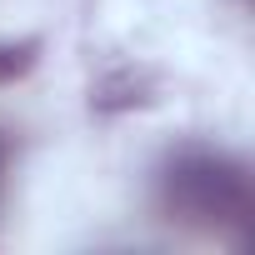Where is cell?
I'll return each instance as SVG.
<instances>
[{
    "label": "cell",
    "instance_id": "6da1fadb",
    "mask_svg": "<svg viewBox=\"0 0 255 255\" xmlns=\"http://www.w3.org/2000/svg\"><path fill=\"white\" fill-rule=\"evenodd\" d=\"M160 205L170 210V220L215 230V225H230V220L250 215V175H245L240 160L190 145V150L165 160Z\"/></svg>",
    "mask_w": 255,
    "mask_h": 255
},
{
    "label": "cell",
    "instance_id": "7a4b0ae2",
    "mask_svg": "<svg viewBox=\"0 0 255 255\" xmlns=\"http://www.w3.org/2000/svg\"><path fill=\"white\" fill-rule=\"evenodd\" d=\"M30 50H35V45H0V80H5V75H20V70L30 65Z\"/></svg>",
    "mask_w": 255,
    "mask_h": 255
},
{
    "label": "cell",
    "instance_id": "3957f363",
    "mask_svg": "<svg viewBox=\"0 0 255 255\" xmlns=\"http://www.w3.org/2000/svg\"><path fill=\"white\" fill-rule=\"evenodd\" d=\"M0 170H5V140H0Z\"/></svg>",
    "mask_w": 255,
    "mask_h": 255
}]
</instances>
